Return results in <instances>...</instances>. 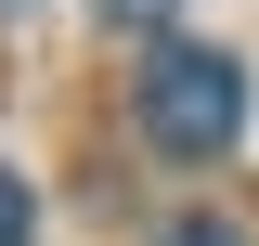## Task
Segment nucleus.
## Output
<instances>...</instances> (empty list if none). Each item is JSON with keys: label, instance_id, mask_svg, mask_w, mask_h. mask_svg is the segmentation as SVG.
I'll use <instances>...</instances> for the list:
<instances>
[{"label": "nucleus", "instance_id": "obj_2", "mask_svg": "<svg viewBox=\"0 0 259 246\" xmlns=\"http://www.w3.org/2000/svg\"><path fill=\"white\" fill-rule=\"evenodd\" d=\"M26 233H39V194L13 182V169H0V246H26Z\"/></svg>", "mask_w": 259, "mask_h": 246}, {"label": "nucleus", "instance_id": "obj_1", "mask_svg": "<svg viewBox=\"0 0 259 246\" xmlns=\"http://www.w3.org/2000/svg\"><path fill=\"white\" fill-rule=\"evenodd\" d=\"M130 117H143V143H156V155H221L233 130H246V65L207 52V39H168V52L143 65Z\"/></svg>", "mask_w": 259, "mask_h": 246}, {"label": "nucleus", "instance_id": "obj_4", "mask_svg": "<svg viewBox=\"0 0 259 246\" xmlns=\"http://www.w3.org/2000/svg\"><path fill=\"white\" fill-rule=\"evenodd\" d=\"M182 0H104V26H168Z\"/></svg>", "mask_w": 259, "mask_h": 246}, {"label": "nucleus", "instance_id": "obj_5", "mask_svg": "<svg viewBox=\"0 0 259 246\" xmlns=\"http://www.w3.org/2000/svg\"><path fill=\"white\" fill-rule=\"evenodd\" d=\"M0 13H13V0H0Z\"/></svg>", "mask_w": 259, "mask_h": 246}, {"label": "nucleus", "instance_id": "obj_3", "mask_svg": "<svg viewBox=\"0 0 259 246\" xmlns=\"http://www.w3.org/2000/svg\"><path fill=\"white\" fill-rule=\"evenodd\" d=\"M156 246H259V233H246V220H168Z\"/></svg>", "mask_w": 259, "mask_h": 246}]
</instances>
